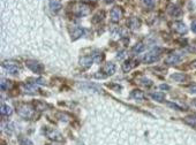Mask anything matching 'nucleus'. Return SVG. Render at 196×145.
<instances>
[{"mask_svg":"<svg viewBox=\"0 0 196 145\" xmlns=\"http://www.w3.org/2000/svg\"><path fill=\"white\" fill-rule=\"evenodd\" d=\"M160 54H162V48L159 47L154 48L152 51L148 52L147 54L144 55L143 62H144V64H154V62H156V61L159 59Z\"/></svg>","mask_w":196,"mask_h":145,"instance_id":"1","label":"nucleus"},{"mask_svg":"<svg viewBox=\"0 0 196 145\" xmlns=\"http://www.w3.org/2000/svg\"><path fill=\"white\" fill-rule=\"evenodd\" d=\"M17 113L21 117H24V119H30L33 116V108L29 105H20L17 106Z\"/></svg>","mask_w":196,"mask_h":145,"instance_id":"2","label":"nucleus"},{"mask_svg":"<svg viewBox=\"0 0 196 145\" xmlns=\"http://www.w3.org/2000/svg\"><path fill=\"white\" fill-rule=\"evenodd\" d=\"M2 66H4V68H6L7 70H8L11 74H19L21 70L20 68V64H17V62H15V61H4V64H2Z\"/></svg>","mask_w":196,"mask_h":145,"instance_id":"3","label":"nucleus"},{"mask_svg":"<svg viewBox=\"0 0 196 145\" xmlns=\"http://www.w3.org/2000/svg\"><path fill=\"white\" fill-rule=\"evenodd\" d=\"M27 66H28V68L30 69V70H33V72H37V74H41V72H43V70H44L43 64L37 62V61H33V60L27 61Z\"/></svg>","mask_w":196,"mask_h":145,"instance_id":"4","label":"nucleus"},{"mask_svg":"<svg viewBox=\"0 0 196 145\" xmlns=\"http://www.w3.org/2000/svg\"><path fill=\"white\" fill-rule=\"evenodd\" d=\"M122 9L120 7H114L112 8V11L110 13V17H111V21H113V22H118L121 17H122Z\"/></svg>","mask_w":196,"mask_h":145,"instance_id":"5","label":"nucleus"},{"mask_svg":"<svg viewBox=\"0 0 196 145\" xmlns=\"http://www.w3.org/2000/svg\"><path fill=\"white\" fill-rule=\"evenodd\" d=\"M181 59H182V55H180L178 53H172L165 59V62L167 64H176L181 61Z\"/></svg>","mask_w":196,"mask_h":145,"instance_id":"6","label":"nucleus"},{"mask_svg":"<svg viewBox=\"0 0 196 145\" xmlns=\"http://www.w3.org/2000/svg\"><path fill=\"white\" fill-rule=\"evenodd\" d=\"M94 58L92 56H83L80 59V64H81L82 67H84V68H89L91 67V64H94Z\"/></svg>","mask_w":196,"mask_h":145,"instance_id":"7","label":"nucleus"},{"mask_svg":"<svg viewBox=\"0 0 196 145\" xmlns=\"http://www.w3.org/2000/svg\"><path fill=\"white\" fill-rule=\"evenodd\" d=\"M90 12V7L88 5L86 4H80L78 5V7L76 8V13H78V16H83V15H87L88 13Z\"/></svg>","mask_w":196,"mask_h":145,"instance_id":"8","label":"nucleus"},{"mask_svg":"<svg viewBox=\"0 0 196 145\" xmlns=\"http://www.w3.org/2000/svg\"><path fill=\"white\" fill-rule=\"evenodd\" d=\"M173 29H174L176 32L181 33V35L187 33V28H186V25H185L182 22H174V24H173Z\"/></svg>","mask_w":196,"mask_h":145,"instance_id":"9","label":"nucleus"},{"mask_svg":"<svg viewBox=\"0 0 196 145\" xmlns=\"http://www.w3.org/2000/svg\"><path fill=\"white\" fill-rule=\"evenodd\" d=\"M103 72H105V75H112L113 72H115V64H112V62H109L104 66V68H103Z\"/></svg>","mask_w":196,"mask_h":145,"instance_id":"10","label":"nucleus"},{"mask_svg":"<svg viewBox=\"0 0 196 145\" xmlns=\"http://www.w3.org/2000/svg\"><path fill=\"white\" fill-rule=\"evenodd\" d=\"M131 98H134L135 100H144L145 94H144L142 91H140V90H134V91H131Z\"/></svg>","mask_w":196,"mask_h":145,"instance_id":"11","label":"nucleus"},{"mask_svg":"<svg viewBox=\"0 0 196 145\" xmlns=\"http://www.w3.org/2000/svg\"><path fill=\"white\" fill-rule=\"evenodd\" d=\"M50 7H51V11L54 13H57L58 11H60L61 8V4L59 0H50Z\"/></svg>","mask_w":196,"mask_h":145,"instance_id":"12","label":"nucleus"},{"mask_svg":"<svg viewBox=\"0 0 196 145\" xmlns=\"http://www.w3.org/2000/svg\"><path fill=\"white\" fill-rule=\"evenodd\" d=\"M168 12L171 14L172 16H174V17H178L182 14V11H181V8H179L178 6H171L170 9H168Z\"/></svg>","mask_w":196,"mask_h":145,"instance_id":"13","label":"nucleus"},{"mask_svg":"<svg viewBox=\"0 0 196 145\" xmlns=\"http://www.w3.org/2000/svg\"><path fill=\"white\" fill-rule=\"evenodd\" d=\"M25 88V92L28 93H36L38 91V86L36 84H33V83H27L24 85Z\"/></svg>","mask_w":196,"mask_h":145,"instance_id":"14","label":"nucleus"},{"mask_svg":"<svg viewBox=\"0 0 196 145\" xmlns=\"http://www.w3.org/2000/svg\"><path fill=\"white\" fill-rule=\"evenodd\" d=\"M150 96H151V98L154 99V100L159 101V103L164 101V99H165V94H164L163 92H154V93H151Z\"/></svg>","mask_w":196,"mask_h":145,"instance_id":"15","label":"nucleus"},{"mask_svg":"<svg viewBox=\"0 0 196 145\" xmlns=\"http://www.w3.org/2000/svg\"><path fill=\"white\" fill-rule=\"evenodd\" d=\"M0 112H1V114L2 115H6V116H8V115H11L12 114V108L9 107L8 105H5V104H2L1 105V109H0Z\"/></svg>","mask_w":196,"mask_h":145,"instance_id":"16","label":"nucleus"},{"mask_svg":"<svg viewBox=\"0 0 196 145\" xmlns=\"http://www.w3.org/2000/svg\"><path fill=\"white\" fill-rule=\"evenodd\" d=\"M47 136L51 138V139H54V141H61V135L58 133V131H54V130H51V133H47Z\"/></svg>","mask_w":196,"mask_h":145,"instance_id":"17","label":"nucleus"},{"mask_svg":"<svg viewBox=\"0 0 196 145\" xmlns=\"http://www.w3.org/2000/svg\"><path fill=\"white\" fill-rule=\"evenodd\" d=\"M172 80H174L176 82H184L186 80V76H185L184 74H181V72H176V74H173L171 76Z\"/></svg>","mask_w":196,"mask_h":145,"instance_id":"18","label":"nucleus"},{"mask_svg":"<svg viewBox=\"0 0 196 145\" xmlns=\"http://www.w3.org/2000/svg\"><path fill=\"white\" fill-rule=\"evenodd\" d=\"M84 33V29L83 28H75V30H74L73 32V39H78V38H80V37L82 36Z\"/></svg>","mask_w":196,"mask_h":145,"instance_id":"19","label":"nucleus"},{"mask_svg":"<svg viewBox=\"0 0 196 145\" xmlns=\"http://www.w3.org/2000/svg\"><path fill=\"white\" fill-rule=\"evenodd\" d=\"M133 61H131V60H127V61H125L122 64V70L125 72H128L129 70H131V68H133Z\"/></svg>","mask_w":196,"mask_h":145,"instance_id":"20","label":"nucleus"},{"mask_svg":"<svg viewBox=\"0 0 196 145\" xmlns=\"http://www.w3.org/2000/svg\"><path fill=\"white\" fill-rule=\"evenodd\" d=\"M131 51H133V53H134V54H136V53L139 54V53H141V52H143V51H144V45H143L142 43L136 44L134 47H133V50H131Z\"/></svg>","mask_w":196,"mask_h":145,"instance_id":"21","label":"nucleus"},{"mask_svg":"<svg viewBox=\"0 0 196 145\" xmlns=\"http://www.w3.org/2000/svg\"><path fill=\"white\" fill-rule=\"evenodd\" d=\"M129 25H131V28L136 29V28H139L140 22L137 21V19H131V20L129 21Z\"/></svg>","mask_w":196,"mask_h":145,"instance_id":"22","label":"nucleus"},{"mask_svg":"<svg viewBox=\"0 0 196 145\" xmlns=\"http://www.w3.org/2000/svg\"><path fill=\"white\" fill-rule=\"evenodd\" d=\"M20 144L21 145H33V142L30 141V139H28V138H25V137H21Z\"/></svg>","mask_w":196,"mask_h":145,"instance_id":"23","label":"nucleus"},{"mask_svg":"<svg viewBox=\"0 0 196 145\" xmlns=\"http://www.w3.org/2000/svg\"><path fill=\"white\" fill-rule=\"evenodd\" d=\"M143 2H144V5L147 7H152L154 4H155V0H143Z\"/></svg>","mask_w":196,"mask_h":145,"instance_id":"24","label":"nucleus"},{"mask_svg":"<svg viewBox=\"0 0 196 145\" xmlns=\"http://www.w3.org/2000/svg\"><path fill=\"white\" fill-rule=\"evenodd\" d=\"M92 58H94L95 62H100V61L103 60V55H102V54H95Z\"/></svg>","mask_w":196,"mask_h":145,"instance_id":"25","label":"nucleus"},{"mask_svg":"<svg viewBox=\"0 0 196 145\" xmlns=\"http://www.w3.org/2000/svg\"><path fill=\"white\" fill-rule=\"evenodd\" d=\"M103 16H104V13H98L97 15L95 16L96 19H92V22H97V21H99V20H102L103 19Z\"/></svg>","mask_w":196,"mask_h":145,"instance_id":"26","label":"nucleus"},{"mask_svg":"<svg viewBox=\"0 0 196 145\" xmlns=\"http://www.w3.org/2000/svg\"><path fill=\"white\" fill-rule=\"evenodd\" d=\"M167 106H170V107H172V108L178 109V111H182V108H181L180 106H178L176 104H173V103H167Z\"/></svg>","mask_w":196,"mask_h":145,"instance_id":"27","label":"nucleus"},{"mask_svg":"<svg viewBox=\"0 0 196 145\" xmlns=\"http://www.w3.org/2000/svg\"><path fill=\"white\" fill-rule=\"evenodd\" d=\"M142 82H143L142 84H143V85H145V86H150V85L152 84V82H151V81H150V80H148V78H143Z\"/></svg>","mask_w":196,"mask_h":145,"instance_id":"28","label":"nucleus"},{"mask_svg":"<svg viewBox=\"0 0 196 145\" xmlns=\"http://www.w3.org/2000/svg\"><path fill=\"white\" fill-rule=\"evenodd\" d=\"M8 82L9 81H2V82H1V89H2V90H6V89L8 88V85H9Z\"/></svg>","mask_w":196,"mask_h":145,"instance_id":"29","label":"nucleus"},{"mask_svg":"<svg viewBox=\"0 0 196 145\" xmlns=\"http://www.w3.org/2000/svg\"><path fill=\"white\" fill-rule=\"evenodd\" d=\"M189 91L192 93H196V84H192L189 86Z\"/></svg>","mask_w":196,"mask_h":145,"instance_id":"30","label":"nucleus"},{"mask_svg":"<svg viewBox=\"0 0 196 145\" xmlns=\"http://www.w3.org/2000/svg\"><path fill=\"white\" fill-rule=\"evenodd\" d=\"M192 30L196 33V21H194L192 23Z\"/></svg>","mask_w":196,"mask_h":145,"instance_id":"31","label":"nucleus"},{"mask_svg":"<svg viewBox=\"0 0 196 145\" xmlns=\"http://www.w3.org/2000/svg\"><path fill=\"white\" fill-rule=\"evenodd\" d=\"M192 67H193V68H196V60L192 62Z\"/></svg>","mask_w":196,"mask_h":145,"instance_id":"32","label":"nucleus"},{"mask_svg":"<svg viewBox=\"0 0 196 145\" xmlns=\"http://www.w3.org/2000/svg\"><path fill=\"white\" fill-rule=\"evenodd\" d=\"M162 89H168V85H165V84H163L162 86H160Z\"/></svg>","mask_w":196,"mask_h":145,"instance_id":"33","label":"nucleus"},{"mask_svg":"<svg viewBox=\"0 0 196 145\" xmlns=\"http://www.w3.org/2000/svg\"><path fill=\"white\" fill-rule=\"evenodd\" d=\"M192 104H193V106H195L196 107V99H194V100L192 101Z\"/></svg>","mask_w":196,"mask_h":145,"instance_id":"34","label":"nucleus"},{"mask_svg":"<svg viewBox=\"0 0 196 145\" xmlns=\"http://www.w3.org/2000/svg\"><path fill=\"white\" fill-rule=\"evenodd\" d=\"M105 1H106L107 4H110V2H113V1H114V0H105Z\"/></svg>","mask_w":196,"mask_h":145,"instance_id":"35","label":"nucleus"}]
</instances>
